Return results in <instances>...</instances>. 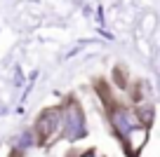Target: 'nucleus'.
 I'll return each instance as SVG.
<instances>
[{
    "instance_id": "obj_1",
    "label": "nucleus",
    "mask_w": 160,
    "mask_h": 157,
    "mask_svg": "<svg viewBox=\"0 0 160 157\" xmlns=\"http://www.w3.org/2000/svg\"><path fill=\"white\" fill-rule=\"evenodd\" d=\"M87 127H85V113L80 108V103L75 98H68V101L61 106V134L71 141L85 136Z\"/></svg>"
},
{
    "instance_id": "obj_2",
    "label": "nucleus",
    "mask_w": 160,
    "mask_h": 157,
    "mask_svg": "<svg viewBox=\"0 0 160 157\" xmlns=\"http://www.w3.org/2000/svg\"><path fill=\"white\" fill-rule=\"evenodd\" d=\"M141 124L144 122H141L139 113H134V110L125 108V106H113V108H111V127H113V131L118 134L120 138H125L132 129L141 127ZM146 127H148V124H146Z\"/></svg>"
},
{
    "instance_id": "obj_3",
    "label": "nucleus",
    "mask_w": 160,
    "mask_h": 157,
    "mask_svg": "<svg viewBox=\"0 0 160 157\" xmlns=\"http://www.w3.org/2000/svg\"><path fill=\"white\" fill-rule=\"evenodd\" d=\"M61 134V108H47L35 122V136L40 141H52Z\"/></svg>"
},
{
    "instance_id": "obj_4",
    "label": "nucleus",
    "mask_w": 160,
    "mask_h": 157,
    "mask_svg": "<svg viewBox=\"0 0 160 157\" xmlns=\"http://www.w3.org/2000/svg\"><path fill=\"white\" fill-rule=\"evenodd\" d=\"M146 138H148V127H146V124H141V127L132 129V131L127 134L125 138H122V143H125V150H127V155H130V157H137V155H139V150L144 148Z\"/></svg>"
},
{
    "instance_id": "obj_5",
    "label": "nucleus",
    "mask_w": 160,
    "mask_h": 157,
    "mask_svg": "<svg viewBox=\"0 0 160 157\" xmlns=\"http://www.w3.org/2000/svg\"><path fill=\"white\" fill-rule=\"evenodd\" d=\"M82 157H101V155H97V152H85Z\"/></svg>"
}]
</instances>
